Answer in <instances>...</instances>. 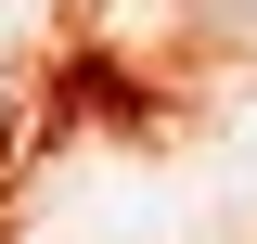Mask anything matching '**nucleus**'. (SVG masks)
<instances>
[{
  "label": "nucleus",
  "instance_id": "nucleus-1",
  "mask_svg": "<svg viewBox=\"0 0 257 244\" xmlns=\"http://www.w3.org/2000/svg\"><path fill=\"white\" fill-rule=\"evenodd\" d=\"M206 13H231V26H257V0H206Z\"/></svg>",
  "mask_w": 257,
  "mask_h": 244
}]
</instances>
